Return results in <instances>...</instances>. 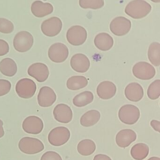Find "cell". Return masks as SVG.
Segmentation results:
<instances>
[{"instance_id": "obj_1", "label": "cell", "mask_w": 160, "mask_h": 160, "mask_svg": "<svg viewBox=\"0 0 160 160\" xmlns=\"http://www.w3.org/2000/svg\"><path fill=\"white\" fill-rule=\"evenodd\" d=\"M152 10V6L143 0L130 2L125 7V13L134 19H141L147 16Z\"/></svg>"}, {"instance_id": "obj_2", "label": "cell", "mask_w": 160, "mask_h": 160, "mask_svg": "<svg viewBox=\"0 0 160 160\" xmlns=\"http://www.w3.org/2000/svg\"><path fill=\"white\" fill-rule=\"evenodd\" d=\"M118 118L123 123L132 125L139 119L140 111L138 108L133 105H124L119 110Z\"/></svg>"}, {"instance_id": "obj_3", "label": "cell", "mask_w": 160, "mask_h": 160, "mask_svg": "<svg viewBox=\"0 0 160 160\" xmlns=\"http://www.w3.org/2000/svg\"><path fill=\"white\" fill-rule=\"evenodd\" d=\"M18 148L22 152L28 154H36L44 149V144L40 139L27 137L20 139Z\"/></svg>"}, {"instance_id": "obj_4", "label": "cell", "mask_w": 160, "mask_h": 160, "mask_svg": "<svg viewBox=\"0 0 160 160\" xmlns=\"http://www.w3.org/2000/svg\"><path fill=\"white\" fill-rule=\"evenodd\" d=\"M71 136V133L68 128L59 126L52 129L48 135V140L51 145L59 147L68 142Z\"/></svg>"}, {"instance_id": "obj_5", "label": "cell", "mask_w": 160, "mask_h": 160, "mask_svg": "<svg viewBox=\"0 0 160 160\" xmlns=\"http://www.w3.org/2000/svg\"><path fill=\"white\" fill-rule=\"evenodd\" d=\"M33 42V36L28 32L26 31L19 32L14 38V47L18 52L24 53L32 48Z\"/></svg>"}, {"instance_id": "obj_6", "label": "cell", "mask_w": 160, "mask_h": 160, "mask_svg": "<svg viewBox=\"0 0 160 160\" xmlns=\"http://www.w3.org/2000/svg\"><path fill=\"white\" fill-rule=\"evenodd\" d=\"M88 37V32L85 28L80 26H74L70 28L66 33L67 41L70 44L78 46L83 44Z\"/></svg>"}, {"instance_id": "obj_7", "label": "cell", "mask_w": 160, "mask_h": 160, "mask_svg": "<svg viewBox=\"0 0 160 160\" xmlns=\"http://www.w3.org/2000/svg\"><path fill=\"white\" fill-rule=\"evenodd\" d=\"M35 82L30 78H24L19 80L16 85V92L20 98L30 99L33 97L36 91Z\"/></svg>"}, {"instance_id": "obj_8", "label": "cell", "mask_w": 160, "mask_h": 160, "mask_svg": "<svg viewBox=\"0 0 160 160\" xmlns=\"http://www.w3.org/2000/svg\"><path fill=\"white\" fill-rule=\"evenodd\" d=\"M132 73L136 78L141 80H150L155 75V68L146 62H139L132 68Z\"/></svg>"}, {"instance_id": "obj_9", "label": "cell", "mask_w": 160, "mask_h": 160, "mask_svg": "<svg viewBox=\"0 0 160 160\" xmlns=\"http://www.w3.org/2000/svg\"><path fill=\"white\" fill-rule=\"evenodd\" d=\"M132 27L131 21L124 17L115 18L110 22L109 28L114 35L122 36L130 31Z\"/></svg>"}, {"instance_id": "obj_10", "label": "cell", "mask_w": 160, "mask_h": 160, "mask_svg": "<svg viewBox=\"0 0 160 160\" xmlns=\"http://www.w3.org/2000/svg\"><path fill=\"white\" fill-rule=\"evenodd\" d=\"M48 56L52 62L61 63L65 61L69 56L68 47L62 43H56L49 48Z\"/></svg>"}, {"instance_id": "obj_11", "label": "cell", "mask_w": 160, "mask_h": 160, "mask_svg": "<svg viewBox=\"0 0 160 160\" xmlns=\"http://www.w3.org/2000/svg\"><path fill=\"white\" fill-rule=\"evenodd\" d=\"M62 27L61 20L57 17H53L42 22L41 30L46 36L52 37L57 36L60 32Z\"/></svg>"}, {"instance_id": "obj_12", "label": "cell", "mask_w": 160, "mask_h": 160, "mask_svg": "<svg viewBox=\"0 0 160 160\" xmlns=\"http://www.w3.org/2000/svg\"><path fill=\"white\" fill-rule=\"evenodd\" d=\"M42 120L37 116H31L26 118L22 123L23 130L27 133L38 134L43 129Z\"/></svg>"}, {"instance_id": "obj_13", "label": "cell", "mask_w": 160, "mask_h": 160, "mask_svg": "<svg viewBox=\"0 0 160 160\" xmlns=\"http://www.w3.org/2000/svg\"><path fill=\"white\" fill-rule=\"evenodd\" d=\"M28 72L29 75L41 83L45 81L49 75L48 67L42 62H36L32 64L29 67Z\"/></svg>"}, {"instance_id": "obj_14", "label": "cell", "mask_w": 160, "mask_h": 160, "mask_svg": "<svg viewBox=\"0 0 160 160\" xmlns=\"http://www.w3.org/2000/svg\"><path fill=\"white\" fill-rule=\"evenodd\" d=\"M57 100V95L50 87L45 86L40 89L38 95V102L42 107L51 106Z\"/></svg>"}, {"instance_id": "obj_15", "label": "cell", "mask_w": 160, "mask_h": 160, "mask_svg": "<svg viewBox=\"0 0 160 160\" xmlns=\"http://www.w3.org/2000/svg\"><path fill=\"white\" fill-rule=\"evenodd\" d=\"M53 115L55 119L63 123H68L72 120L73 113L71 108L65 104L57 105L53 110Z\"/></svg>"}, {"instance_id": "obj_16", "label": "cell", "mask_w": 160, "mask_h": 160, "mask_svg": "<svg viewBox=\"0 0 160 160\" xmlns=\"http://www.w3.org/2000/svg\"><path fill=\"white\" fill-rule=\"evenodd\" d=\"M70 63L72 69L78 73L86 72L90 66V62L88 58L86 55L81 53L73 56Z\"/></svg>"}, {"instance_id": "obj_17", "label": "cell", "mask_w": 160, "mask_h": 160, "mask_svg": "<svg viewBox=\"0 0 160 160\" xmlns=\"http://www.w3.org/2000/svg\"><path fill=\"white\" fill-rule=\"evenodd\" d=\"M137 138L135 132L131 129H123L117 133L116 142L118 146L121 148H127Z\"/></svg>"}, {"instance_id": "obj_18", "label": "cell", "mask_w": 160, "mask_h": 160, "mask_svg": "<svg viewBox=\"0 0 160 160\" xmlns=\"http://www.w3.org/2000/svg\"><path fill=\"white\" fill-rule=\"evenodd\" d=\"M124 94L126 98L131 102H139L144 96V90L140 84L133 82L126 86Z\"/></svg>"}, {"instance_id": "obj_19", "label": "cell", "mask_w": 160, "mask_h": 160, "mask_svg": "<svg viewBox=\"0 0 160 160\" xmlns=\"http://www.w3.org/2000/svg\"><path fill=\"white\" fill-rule=\"evenodd\" d=\"M117 92V87L112 82L104 81L97 88L98 96L103 100H108L114 97Z\"/></svg>"}, {"instance_id": "obj_20", "label": "cell", "mask_w": 160, "mask_h": 160, "mask_svg": "<svg viewBox=\"0 0 160 160\" xmlns=\"http://www.w3.org/2000/svg\"><path fill=\"white\" fill-rule=\"evenodd\" d=\"M53 11L54 7L48 2L44 3L41 1H36L32 4V12L36 17H44L52 13Z\"/></svg>"}, {"instance_id": "obj_21", "label": "cell", "mask_w": 160, "mask_h": 160, "mask_svg": "<svg viewBox=\"0 0 160 160\" xmlns=\"http://www.w3.org/2000/svg\"><path fill=\"white\" fill-rule=\"evenodd\" d=\"M95 47L99 50L103 51L110 50L114 45L113 38L106 32L99 33L94 39Z\"/></svg>"}, {"instance_id": "obj_22", "label": "cell", "mask_w": 160, "mask_h": 160, "mask_svg": "<svg viewBox=\"0 0 160 160\" xmlns=\"http://www.w3.org/2000/svg\"><path fill=\"white\" fill-rule=\"evenodd\" d=\"M17 70L16 63L11 58L3 59L0 62V72L6 76H14L16 74Z\"/></svg>"}, {"instance_id": "obj_23", "label": "cell", "mask_w": 160, "mask_h": 160, "mask_svg": "<svg viewBox=\"0 0 160 160\" xmlns=\"http://www.w3.org/2000/svg\"><path fill=\"white\" fill-rule=\"evenodd\" d=\"M101 118V113L97 110H91L81 117L80 124L84 127H91L97 123Z\"/></svg>"}, {"instance_id": "obj_24", "label": "cell", "mask_w": 160, "mask_h": 160, "mask_svg": "<svg viewBox=\"0 0 160 160\" xmlns=\"http://www.w3.org/2000/svg\"><path fill=\"white\" fill-rule=\"evenodd\" d=\"M149 152L148 146L142 143L135 144L131 150V156L136 160H144L148 156Z\"/></svg>"}, {"instance_id": "obj_25", "label": "cell", "mask_w": 160, "mask_h": 160, "mask_svg": "<svg viewBox=\"0 0 160 160\" xmlns=\"http://www.w3.org/2000/svg\"><path fill=\"white\" fill-rule=\"evenodd\" d=\"M88 81L85 77L82 76H74L67 80V88L71 90H78L85 88L88 85Z\"/></svg>"}, {"instance_id": "obj_26", "label": "cell", "mask_w": 160, "mask_h": 160, "mask_svg": "<svg viewBox=\"0 0 160 160\" xmlns=\"http://www.w3.org/2000/svg\"><path fill=\"white\" fill-rule=\"evenodd\" d=\"M96 149V145L91 139H85L81 140L77 146L78 153L83 156H89L94 152Z\"/></svg>"}, {"instance_id": "obj_27", "label": "cell", "mask_w": 160, "mask_h": 160, "mask_svg": "<svg viewBox=\"0 0 160 160\" xmlns=\"http://www.w3.org/2000/svg\"><path fill=\"white\" fill-rule=\"evenodd\" d=\"M148 58L152 65L159 66L160 65V44L157 42L151 44L148 49Z\"/></svg>"}, {"instance_id": "obj_28", "label": "cell", "mask_w": 160, "mask_h": 160, "mask_svg": "<svg viewBox=\"0 0 160 160\" xmlns=\"http://www.w3.org/2000/svg\"><path fill=\"white\" fill-rule=\"evenodd\" d=\"M94 99L93 93L90 91H85L75 96L73 103L77 107H83L92 102Z\"/></svg>"}, {"instance_id": "obj_29", "label": "cell", "mask_w": 160, "mask_h": 160, "mask_svg": "<svg viewBox=\"0 0 160 160\" xmlns=\"http://www.w3.org/2000/svg\"><path fill=\"white\" fill-rule=\"evenodd\" d=\"M148 96L151 100H155L158 99L160 95V80H154L148 88L147 91Z\"/></svg>"}, {"instance_id": "obj_30", "label": "cell", "mask_w": 160, "mask_h": 160, "mask_svg": "<svg viewBox=\"0 0 160 160\" xmlns=\"http://www.w3.org/2000/svg\"><path fill=\"white\" fill-rule=\"evenodd\" d=\"M79 4L83 9L97 10L104 5V1L102 0H80Z\"/></svg>"}, {"instance_id": "obj_31", "label": "cell", "mask_w": 160, "mask_h": 160, "mask_svg": "<svg viewBox=\"0 0 160 160\" xmlns=\"http://www.w3.org/2000/svg\"><path fill=\"white\" fill-rule=\"evenodd\" d=\"M14 26L10 20L4 18H0V32L9 34L14 31Z\"/></svg>"}, {"instance_id": "obj_32", "label": "cell", "mask_w": 160, "mask_h": 160, "mask_svg": "<svg viewBox=\"0 0 160 160\" xmlns=\"http://www.w3.org/2000/svg\"><path fill=\"white\" fill-rule=\"evenodd\" d=\"M11 82L5 79H0V96H4L10 92L11 90Z\"/></svg>"}, {"instance_id": "obj_33", "label": "cell", "mask_w": 160, "mask_h": 160, "mask_svg": "<svg viewBox=\"0 0 160 160\" xmlns=\"http://www.w3.org/2000/svg\"><path fill=\"white\" fill-rule=\"evenodd\" d=\"M41 160H62L61 156L58 152L54 151H48L45 152L41 157Z\"/></svg>"}, {"instance_id": "obj_34", "label": "cell", "mask_w": 160, "mask_h": 160, "mask_svg": "<svg viewBox=\"0 0 160 160\" xmlns=\"http://www.w3.org/2000/svg\"><path fill=\"white\" fill-rule=\"evenodd\" d=\"M10 48L8 43L2 39H0V57L8 54Z\"/></svg>"}, {"instance_id": "obj_35", "label": "cell", "mask_w": 160, "mask_h": 160, "mask_svg": "<svg viewBox=\"0 0 160 160\" xmlns=\"http://www.w3.org/2000/svg\"><path fill=\"white\" fill-rule=\"evenodd\" d=\"M150 124L151 125L152 127L153 128L155 131H157V132H160V122L158 121L155 120H152L151 121Z\"/></svg>"}, {"instance_id": "obj_36", "label": "cell", "mask_w": 160, "mask_h": 160, "mask_svg": "<svg viewBox=\"0 0 160 160\" xmlns=\"http://www.w3.org/2000/svg\"><path fill=\"white\" fill-rule=\"evenodd\" d=\"M93 160H112L111 158L106 155L103 154H98L95 155L93 158Z\"/></svg>"}, {"instance_id": "obj_37", "label": "cell", "mask_w": 160, "mask_h": 160, "mask_svg": "<svg viewBox=\"0 0 160 160\" xmlns=\"http://www.w3.org/2000/svg\"><path fill=\"white\" fill-rule=\"evenodd\" d=\"M3 122L2 120L0 119V138L3 137L5 132L3 127Z\"/></svg>"}, {"instance_id": "obj_38", "label": "cell", "mask_w": 160, "mask_h": 160, "mask_svg": "<svg viewBox=\"0 0 160 160\" xmlns=\"http://www.w3.org/2000/svg\"><path fill=\"white\" fill-rule=\"evenodd\" d=\"M148 160H160V158L157 157H151Z\"/></svg>"}]
</instances>
